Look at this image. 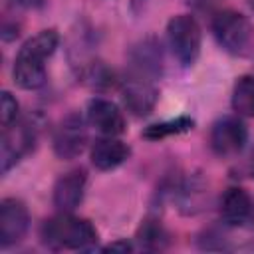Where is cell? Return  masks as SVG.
I'll return each mask as SVG.
<instances>
[{
  "instance_id": "1",
  "label": "cell",
  "mask_w": 254,
  "mask_h": 254,
  "mask_svg": "<svg viewBox=\"0 0 254 254\" xmlns=\"http://www.w3.org/2000/svg\"><path fill=\"white\" fill-rule=\"evenodd\" d=\"M60 36L56 30H42L20 48L14 60V81L22 89H38L46 81V60L56 52Z\"/></svg>"
},
{
  "instance_id": "2",
  "label": "cell",
  "mask_w": 254,
  "mask_h": 254,
  "mask_svg": "<svg viewBox=\"0 0 254 254\" xmlns=\"http://www.w3.org/2000/svg\"><path fill=\"white\" fill-rule=\"evenodd\" d=\"M42 238L56 250H87L97 242V230L89 220L62 212L44 222Z\"/></svg>"
},
{
  "instance_id": "3",
  "label": "cell",
  "mask_w": 254,
  "mask_h": 254,
  "mask_svg": "<svg viewBox=\"0 0 254 254\" xmlns=\"http://www.w3.org/2000/svg\"><path fill=\"white\" fill-rule=\"evenodd\" d=\"M167 38L173 50V56L181 62V65L189 67L196 62L200 54V26L190 14L173 16L167 24Z\"/></svg>"
},
{
  "instance_id": "4",
  "label": "cell",
  "mask_w": 254,
  "mask_h": 254,
  "mask_svg": "<svg viewBox=\"0 0 254 254\" xmlns=\"http://www.w3.org/2000/svg\"><path fill=\"white\" fill-rule=\"evenodd\" d=\"M212 32L218 44L222 46V50H226L232 56H244L254 36V30L248 18L234 10L218 12L212 20Z\"/></svg>"
},
{
  "instance_id": "5",
  "label": "cell",
  "mask_w": 254,
  "mask_h": 254,
  "mask_svg": "<svg viewBox=\"0 0 254 254\" xmlns=\"http://www.w3.org/2000/svg\"><path fill=\"white\" fill-rule=\"evenodd\" d=\"M121 93H123L125 107L137 117L151 113L159 99V89L155 85V77H149L145 73H137L131 69L123 79Z\"/></svg>"
},
{
  "instance_id": "6",
  "label": "cell",
  "mask_w": 254,
  "mask_h": 254,
  "mask_svg": "<svg viewBox=\"0 0 254 254\" xmlns=\"http://www.w3.org/2000/svg\"><path fill=\"white\" fill-rule=\"evenodd\" d=\"M85 143H87V129L83 117L77 113L65 115L54 131V153L60 159L69 161L81 155Z\"/></svg>"
},
{
  "instance_id": "7",
  "label": "cell",
  "mask_w": 254,
  "mask_h": 254,
  "mask_svg": "<svg viewBox=\"0 0 254 254\" xmlns=\"http://www.w3.org/2000/svg\"><path fill=\"white\" fill-rule=\"evenodd\" d=\"M36 141V129L28 121H14L2 133V147H0V163L2 173H8L26 153L32 151Z\"/></svg>"
},
{
  "instance_id": "8",
  "label": "cell",
  "mask_w": 254,
  "mask_h": 254,
  "mask_svg": "<svg viewBox=\"0 0 254 254\" xmlns=\"http://www.w3.org/2000/svg\"><path fill=\"white\" fill-rule=\"evenodd\" d=\"M246 141H248V131L238 117H222L212 125L210 147L220 157H232L240 153Z\"/></svg>"
},
{
  "instance_id": "9",
  "label": "cell",
  "mask_w": 254,
  "mask_h": 254,
  "mask_svg": "<svg viewBox=\"0 0 254 254\" xmlns=\"http://www.w3.org/2000/svg\"><path fill=\"white\" fill-rule=\"evenodd\" d=\"M30 226V214L22 200L4 198L0 204V246L8 248L20 242Z\"/></svg>"
},
{
  "instance_id": "10",
  "label": "cell",
  "mask_w": 254,
  "mask_h": 254,
  "mask_svg": "<svg viewBox=\"0 0 254 254\" xmlns=\"http://www.w3.org/2000/svg\"><path fill=\"white\" fill-rule=\"evenodd\" d=\"M220 216L228 226H244L254 218V200L242 187H230L220 198Z\"/></svg>"
},
{
  "instance_id": "11",
  "label": "cell",
  "mask_w": 254,
  "mask_h": 254,
  "mask_svg": "<svg viewBox=\"0 0 254 254\" xmlns=\"http://www.w3.org/2000/svg\"><path fill=\"white\" fill-rule=\"evenodd\" d=\"M85 181L87 177L83 169H73L56 181L54 204L60 208V212H71L73 208L79 206L85 192Z\"/></svg>"
},
{
  "instance_id": "12",
  "label": "cell",
  "mask_w": 254,
  "mask_h": 254,
  "mask_svg": "<svg viewBox=\"0 0 254 254\" xmlns=\"http://www.w3.org/2000/svg\"><path fill=\"white\" fill-rule=\"evenodd\" d=\"M87 121L103 135H121L125 131V117L109 99H91L87 105Z\"/></svg>"
},
{
  "instance_id": "13",
  "label": "cell",
  "mask_w": 254,
  "mask_h": 254,
  "mask_svg": "<svg viewBox=\"0 0 254 254\" xmlns=\"http://www.w3.org/2000/svg\"><path fill=\"white\" fill-rule=\"evenodd\" d=\"M129 153H131V149L123 141L115 139V135H105L93 143L91 163L99 171H111V169L119 167L121 163H125Z\"/></svg>"
},
{
  "instance_id": "14",
  "label": "cell",
  "mask_w": 254,
  "mask_h": 254,
  "mask_svg": "<svg viewBox=\"0 0 254 254\" xmlns=\"http://www.w3.org/2000/svg\"><path fill=\"white\" fill-rule=\"evenodd\" d=\"M129 69L157 79L161 75V69H163L161 46L153 38H147V40L139 42L131 50V67Z\"/></svg>"
},
{
  "instance_id": "15",
  "label": "cell",
  "mask_w": 254,
  "mask_h": 254,
  "mask_svg": "<svg viewBox=\"0 0 254 254\" xmlns=\"http://www.w3.org/2000/svg\"><path fill=\"white\" fill-rule=\"evenodd\" d=\"M232 109L242 117H254V73L242 75L234 83Z\"/></svg>"
},
{
  "instance_id": "16",
  "label": "cell",
  "mask_w": 254,
  "mask_h": 254,
  "mask_svg": "<svg viewBox=\"0 0 254 254\" xmlns=\"http://www.w3.org/2000/svg\"><path fill=\"white\" fill-rule=\"evenodd\" d=\"M169 240L167 230L157 220H145L137 232V242L145 250H161Z\"/></svg>"
},
{
  "instance_id": "17",
  "label": "cell",
  "mask_w": 254,
  "mask_h": 254,
  "mask_svg": "<svg viewBox=\"0 0 254 254\" xmlns=\"http://www.w3.org/2000/svg\"><path fill=\"white\" fill-rule=\"evenodd\" d=\"M189 129H192V119H189V117H177V119H169V121H163V123L149 125L143 131V137L145 139H151V141H157V139H163V137L185 133Z\"/></svg>"
},
{
  "instance_id": "18",
  "label": "cell",
  "mask_w": 254,
  "mask_h": 254,
  "mask_svg": "<svg viewBox=\"0 0 254 254\" xmlns=\"http://www.w3.org/2000/svg\"><path fill=\"white\" fill-rule=\"evenodd\" d=\"M14 121H18V101L12 97L10 91H2V95H0V123H2V129L10 127Z\"/></svg>"
},
{
  "instance_id": "19",
  "label": "cell",
  "mask_w": 254,
  "mask_h": 254,
  "mask_svg": "<svg viewBox=\"0 0 254 254\" xmlns=\"http://www.w3.org/2000/svg\"><path fill=\"white\" fill-rule=\"evenodd\" d=\"M105 250H121V252H129L131 250V244L127 242V240H117V242H113V244H109V246H105Z\"/></svg>"
},
{
  "instance_id": "20",
  "label": "cell",
  "mask_w": 254,
  "mask_h": 254,
  "mask_svg": "<svg viewBox=\"0 0 254 254\" xmlns=\"http://www.w3.org/2000/svg\"><path fill=\"white\" fill-rule=\"evenodd\" d=\"M16 4L20 6H26V8H36L42 4V0H16Z\"/></svg>"
},
{
  "instance_id": "21",
  "label": "cell",
  "mask_w": 254,
  "mask_h": 254,
  "mask_svg": "<svg viewBox=\"0 0 254 254\" xmlns=\"http://www.w3.org/2000/svg\"><path fill=\"white\" fill-rule=\"evenodd\" d=\"M246 2H248V6H250V8L254 10V0H246Z\"/></svg>"
},
{
  "instance_id": "22",
  "label": "cell",
  "mask_w": 254,
  "mask_h": 254,
  "mask_svg": "<svg viewBox=\"0 0 254 254\" xmlns=\"http://www.w3.org/2000/svg\"><path fill=\"white\" fill-rule=\"evenodd\" d=\"M252 222H254V218H252Z\"/></svg>"
}]
</instances>
